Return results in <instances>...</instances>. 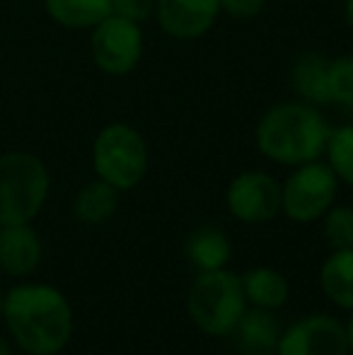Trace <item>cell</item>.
<instances>
[{
	"label": "cell",
	"mask_w": 353,
	"mask_h": 355,
	"mask_svg": "<svg viewBox=\"0 0 353 355\" xmlns=\"http://www.w3.org/2000/svg\"><path fill=\"white\" fill-rule=\"evenodd\" d=\"M3 314L17 346L32 355H56L73 334L68 300L49 285H19L5 297Z\"/></svg>",
	"instance_id": "6da1fadb"
},
{
	"label": "cell",
	"mask_w": 353,
	"mask_h": 355,
	"mask_svg": "<svg viewBox=\"0 0 353 355\" xmlns=\"http://www.w3.org/2000/svg\"><path fill=\"white\" fill-rule=\"evenodd\" d=\"M329 123L315 104L283 102L271 107L257 123V148L271 162L286 167L315 162L329 141Z\"/></svg>",
	"instance_id": "7a4b0ae2"
},
{
	"label": "cell",
	"mask_w": 353,
	"mask_h": 355,
	"mask_svg": "<svg viewBox=\"0 0 353 355\" xmlns=\"http://www.w3.org/2000/svg\"><path fill=\"white\" fill-rule=\"evenodd\" d=\"M247 307L242 278L227 268L198 273L187 295L193 327L208 336H230Z\"/></svg>",
	"instance_id": "3957f363"
},
{
	"label": "cell",
	"mask_w": 353,
	"mask_h": 355,
	"mask_svg": "<svg viewBox=\"0 0 353 355\" xmlns=\"http://www.w3.org/2000/svg\"><path fill=\"white\" fill-rule=\"evenodd\" d=\"M49 169L32 153L0 155V225H24L49 196Z\"/></svg>",
	"instance_id": "277c9868"
},
{
	"label": "cell",
	"mask_w": 353,
	"mask_h": 355,
	"mask_svg": "<svg viewBox=\"0 0 353 355\" xmlns=\"http://www.w3.org/2000/svg\"><path fill=\"white\" fill-rule=\"evenodd\" d=\"M92 167L119 191H131L148 172L146 138L128 123H109L92 143Z\"/></svg>",
	"instance_id": "5b68a950"
},
{
	"label": "cell",
	"mask_w": 353,
	"mask_h": 355,
	"mask_svg": "<svg viewBox=\"0 0 353 355\" xmlns=\"http://www.w3.org/2000/svg\"><path fill=\"white\" fill-rule=\"evenodd\" d=\"M339 179L329 164L307 162L295 167V172L281 184L283 208L281 211L295 223H315L334 206Z\"/></svg>",
	"instance_id": "8992f818"
},
{
	"label": "cell",
	"mask_w": 353,
	"mask_h": 355,
	"mask_svg": "<svg viewBox=\"0 0 353 355\" xmlns=\"http://www.w3.org/2000/svg\"><path fill=\"white\" fill-rule=\"evenodd\" d=\"M89 49H92L94 66L102 73L128 75L141 63L143 29L138 22H131V19L112 12L97 27H92Z\"/></svg>",
	"instance_id": "52a82bcc"
},
{
	"label": "cell",
	"mask_w": 353,
	"mask_h": 355,
	"mask_svg": "<svg viewBox=\"0 0 353 355\" xmlns=\"http://www.w3.org/2000/svg\"><path fill=\"white\" fill-rule=\"evenodd\" d=\"M227 211L235 220L247 225L271 223L283 208L281 184L266 172L250 169L237 174L225 193Z\"/></svg>",
	"instance_id": "ba28073f"
},
{
	"label": "cell",
	"mask_w": 353,
	"mask_h": 355,
	"mask_svg": "<svg viewBox=\"0 0 353 355\" xmlns=\"http://www.w3.org/2000/svg\"><path fill=\"white\" fill-rule=\"evenodd\" d=\"M276 355H351L346 324L332 314H307L281 334Z\"/></svg>",
	"instance_id": "9c48e42d"
},
{
	"label": "cell",
	"mask_w": 353,
	"mask_h": 355,
	"mask_svg": "<svg viewBox=\"0 0 353 355\" xmlns=\"http://www.w3.org/2000/svg\"><path fill=\"white\" fill-rule=\"evenodd\" d=\"M221 15V0H155V17L165 34L191 42L208 32Z\"/></svg>",
	"instance_id": "30bf717a"
},
{
	"label": "cell",
	"mask_w": 353,
	"mask_h": 355,
	"mask_svg": "<svg viewBox=\"0 0 353 355\" xmlns=\"http://www.w3.org/2000/svg\"><path fill=\"white\" fill-rule=\"evenodd\" d=\"M281 324L273 312L259 307H247L230 336L240 355H276L281 341Z\"/></svg>",
	"instance_id": "8fae6325"
},
{
	"label": "cell",
	"mask_w": 353,
	"mask_h": 355,
	"mask_svg": "<svg viewBox=\"0 0 353 355\" xmlns=\"http://www.w3.org/2000/svg\"><path fill=\"white\" fill-rule=\"evenodd\" d=\"M42 259L39 234L24 225H5L0 230V268L10 276H27Z\"/></svg>",
	"instance_id": "7c38bea8"
},
{
	"label": "cell",
	"mask_w": 353,
	"mask_h": 355,
	"mask_svg": "<svg viewBox=\"0 0 353 355\" xmlns=\"http://www.w3.org/2000/svg\"><path fill=\"white\" fill-rule=\"evenodd\" d=\"M184 254L191 261V266L198 273L203 271H218L225 268L232 257V247L227 234L221 227L213 225H201L196 227L184 242Z\"/></svg>",
	"instance_id": "4fadbf2b"
},
{
	"label": "cell",
	"mask_w": 353,
	"mask_h": 355,
	"mask_svg": "<svg viewBox=\"0 0 353 355\" xmlns=\"http://www.w3.org/2000/svg\"><path fill=\"white\" fill-rule=\"evenodd\" d=\"M322 293L341 309H353V249H332L320 268Z\"/></svg>",
	"instance_id": "5bb4252c"
},
{
	"label": "cell",
	"mask_w": 353,
	"mask_h": 355,
	"mask_svg": "<svg viewBox=\"0 0 353 355\" xmlns=\"http://www.w3.org/2000/svg\"><path fill=\"white\" fill-rule=\"evenodd\" d=\"M242 290H245L247 304L268 309V312L281 309L288 302V295H291V285H288L286 276L268 266L247 271L242 276Z\"/></svg>",
	"instance_id": "9a60e30c"
},
{
	"label": "cell",
	"mask_w": 353,
	"mask_h": 355,
	"mask_svg": "<svg viewBox=\"0 0 353 355\" xmlns=\"http://www.w3.org/2000/svg\"><path fill=\"white\" fill-rule=\"evenodd\" d=\"M327 73H329V58L322 53H302L295 61L291 73L293 89L300 94L302 102L307 104H327L329 102V85H327Z\"/></svg>",
	"instance_id": "2e32d148"
},
{
	"label": "cell",
	"mask_w": 353,
	"mask_h": 355,
	"mask_svg": "<svg viewBox=\"0 0 353 355\" xmlns=\"http://www.w3.org/2000/svg\"><path fill=\"white\" fill-rule=\"evenodd\" d=\"M46 15L66 29H92L112 15V0H44Z\"/></svg>",
	"instance_id": "e0dca14e"
},
{
	"label": "cell",
	"mask_w": 353,
	"mask_h": 355,
	"mask_svg": "<svg viewBox=\"0 0 353 355\" xmlns=\"http://www.w3.org/2000/svg\"><path fill=\"white\" fill-rule=\"evenodd\" d=\"M119 208V189L107 184L104 179H94L85 184L76 196V218L83 225H104L114 218Z\"/></svg>",
	"instance_id": "ac0fdd59"
},
{
	"label": "cell",
	"mask_w": 353,
	"mask_h": 355,
	"mask_svg": "<svg viewBox=\"0 0 353 355\" xmlns=\"http://www.w3.org/2000/svg\"><path fill=\"white\" fill-rule=\"evenodd\" d=\"M325 153H327V164L336 174V179L353 187V123L339 126L329 133Z\"/></svg>",
	"instance_id": "d6986e66"
},
{
	"label": "cell",
	"mask_w": 353,
	"mask_h": 355,
	"mask_svg": "<svg viewBox=\"0 0 353 355\" xmlns=\"http://www.w3.org/2000/svg\"><path fill=\"white\" fill-rule=\"evenodd\" d=\"M325 242L332 249H353V208L332 206L325 213Z\"/></svg>",
	"instance_id": "ffe728a7"
},
{
	"label": "cell",
	"mask_w": 353,
	"mask_h": 355,
	"mask_svg": "<svg viewBox=\"0 0 353 355\" xmlns=\"http://www.w3.org/2000/svg\"><path fill=\"white\" fill-rule=\"evenodd\" d=\"M327 85H329V102L351 107L353 104V56L351 53L329 58Z\"/></svg>",
	"instance_id": "44dd1931"
},
{
	"label": "cell",
	"mask_w": 353,
	"mask_h": 355,
	"mask_svg": "<svg viewBox=\"0 0 353 355\" xmlns=\"http://www.w3.org/2000/svg\"><path fill=\"white\" fill-rule=\"evenodd\" d=\"M112 12L141 24L155 12V0H112Z\"/></svg>",
	"instance_id": "7402d4cb"
},
{
	"label": "cell",
	"mask_w": 353,
	"mask_h": 355,
	"mask_svg": "<svg viewBox=\"0 0 353 355\" xmlns=\"http://www.w3.org/2000/svg\"><path fill=\"white\" fill-rule=\"evenodd\" d=\"M266 0H221V10L225 15H230L232 19H240V22H247V19L257 17V15L264 10Z\"/></svg>",
	"instance_id": "603a6c76"
},
{
	"label": "cell",
	"mask_w": 353,
	"mask_h": 355,
	"mask_svg": "<svg viewBox=\"0 0 353 355\" xmlns=\"http://www.w3.org/2000/svg\"><path fill=\"white\" fill-rule=\"evenodd\" d=\"M346 338H349V353L353 355V309H351L349 324H346Z\"/></svg>",
	"instance_id": "cb8c5ba5"
},
{
	"label": "cell",
	"mask_w": 353,
	"mask_h": 355,
	"mask_svg": "<svg viewBox=\"0 0 353 355\" xmlns=\"http://www.w3.org/2000/svg\"><path fill=\"white\" fill-rule=\"evenodd\" d=\"M344 12H346V22H349V24H351V29H353V0H346Z\"/></svg>",
	"instance_id": "d4e9b609"
},
{
	"label": "cell",
	"mask_w": 353,
	"mask_h": 355,
	"mask_svg": "<svg viewBox=\"0 0 353 355\" xmlns=\"http://www.w3.org/2000/svg\"><path fill=\"white\" fill-rule=\"evenodd\" d=\"M0 355H12V353H10V346L3 341V338H0Z\"/></svg>",
	"instance_id": "484cf974"
},
{
	"label": "cell",
	"mask_w": 353,
	"mask_h": 355,
	"mask_svg": "<svg viewBox=\"0 0 353 355\" xmlns=\"http://www.w3.org/2000/svg\"><path fill=\"white\" fill-rule=\"evenodd\" d=\"M3 307H5V300H3V295H0V312H3Z\"/></svg>",
	"instance_id": "4316f807"
}]
</instances>
